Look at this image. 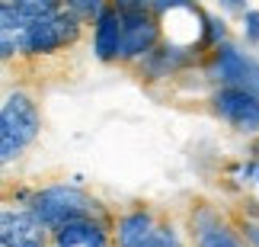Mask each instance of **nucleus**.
<instances>
[{
  "label": "nucleus",
  "mask_w": 259,
  "mask_h": 247,
  "mask_svg": "<svg viewBox=\"0 0 259 247\" xmlns=\"http://www.w3.org/2000/svg\"><path fill=\"white\" fill-rule=\"evenodd\" d=\"M0 244L4 247H48V228L29 205H4L0 212Z\"/></svg>",
  "instance_id": "nucleus-7"
},
{
  "label": "nucleus",
  "mask_w": 259,
  "mask_h": 247,
  "mask_svg": "<svg viewBox=\"0 0 259 247\" xmlns=\"http://www.w3.org/2000/svg\"><path fill=\"white\" fill-rule=\"evenodd\" d=\"M163 29H160V16L154 10H132L122 13V55L118 61H141L160 45Z\"/></svg>",
  "instance_id": "nucleus-6"
},
{
  "label": "nucleus",
  "mask_w": 259,
  "mask_h": 247,
  "mask_svg": "<svg viewBox=\"0 0 259 247\" xmlns=\"http://www.w3.org/2000/svg\"><path fill=\"white\" fill-rule=\"evenodd\" d=\"M240 234L250 241V247H259V219L256 215H246V219L240 222Z\"/></svg>",
  "instance_id": "nucleus-17"
},
{
  "label": "nucleus",
  "mask_w": 259,
  "mask_h": 247,
  "mask_svg": "<svg viewBox=\"0 0 259 247\" xmlns=\"http://www.w3.org/2000/svg\"><path fill=\"white\" fill-rule=\"evenodd\" d=\"M179 4H183V0H154L151 10H154L157 16H163V13H170V10H173V7H179Z\"/></svg>",
  "instance_id": "nucleus-19"
},
{
  "label": "nucleus",
  "mask_w": 259,
  "mask_h": 247,
  "mask_svg": "<svg viewBox=\"0 0 259 247\" xmlns=\"http://www.w3.org/2000/svg\"><path fill=\"white\" fill-rule=\"evenodd\" d=\"M211 113L240 135H259V93L240 87H218L211 96Z\"/></svg>",
  "instance_id": "nucleus-5"
},
{
  "label": "nucleus",
  "mask_w": 259,
  "mask_h": 247,
  "mask_svg": "<svg viewBox=\"0 0 259 247\" xmlns=\"http://www.w3.org/2000/svg\"><path fill=\"white\" fill-rule=\"evenodd\" d=\"M243 39L246 42H259V10H246L243 13Z\"/></svg>",
  "instance_id": "nucleus-16"
},
{
  "label": "nucleus",
  "mask_w": 259,
  "mask_h": 247,
  "mask_svg": "<svg viewBox=\"0 0 259 247\" xmlns=\"http://www.w3.org/2000/svg\"><path fill=\"white\" fill-rule=\"evenodd\" d=\"M253 215H256V219H259V209H256V212H253Z\"/></svg>",
  "instance_id": "nucleus-22"
},
{
  "label": "nucleus",
  "mask_w": 259,
  "mask_h": 247,
  "mask_svg": "<svg viewBox=\"0 0 259 247\" xmlns=\"http://www.w3.org/2000/svg\"><path fill=\"white\" fill-rule=\"evenodd\" d=\"M154 0H112V7L118 13H132V10H151Z\"/></svg>",
  "instance_id": "nucleus-18"
},
{
  "label": "nucleus",
  "mask_w": 259,
  "mask_h": 247,
  "mask_svg": "<svg viewBox=\"0 0 259 247\" xmlns=\"http://www.w3.org/2000/svg\"><path fill=\"white\" fill-rule=\"evenodd\" d=\"M231 180L237 190H243L250 199H256L259 205V157H253V161H240L231 167Z\"/></svg>",
  "instance_id": "nucleus-12"
},
{
  "label": "nucleus",
  "mask_w": 259,
  "mask_h": 247,
  "mask_svg": "<svg viewBox=\"0 0 259 247\" xmlns=\"http://www.w3.org/2000/svg\"><path fill=\"white\" fill-rule=\"evenodd\" d=\"M141 247H186V244H183V238H179V231L173 228V225H157L154 234Z\"/></svg>",
  "instance_id": "nucleus-14"
},
{
  "label": "nucleus",
  "mask_w": 259,
  "mask_h": 247,
  "mask_svg": "<svg viewBox=\"0 0 259 247\" xmlns=\"http://www.w3.org/2000/svg\"><path fill=\"white\" fill-rule=\"evenodd\" d=\"M157 225H160V222H157L154 212H147V209L125 212L122 219H118V225H115V244L118 247H141L154 234Z\"/></svg>",
  "instance_id": "nucleus-11"
},
{
  "label": "nucleus",
  "mask_w": 259,
  "mask_h": 247,
  "mask_svg": "<svg viewBox=\"0 0 259 247\" xmlns=\"http://www.w3.org/2000/svg\"><path fill=\"white\" fill-rule=\"evenodd\" d=\"M29 209L38 215V222L48 231H58L80 219H99V202L93 196H87L77 186H64V183H55V186H45V190L32 193L29 196Z\"/></svg>",
  "instance_id": "nucleus-1"
},
{
  "label": "nucleus",
  "mask_w": 259,
  "mask_h": 247,
  "mask_svg": "<svg viewBox=\"0 0 259 247\" xmlns=\"http://www.w3.org/2000/svg\"><path fill=\"white\" fill-rule=\"evenodd\" d=\"M253 157H259V135H256V142H253Z\"/></svg>",
  "instance_id": "nucleus-21"
},
{
  "label": "nucleus",
  "mask_w": 259,
  "mask_h": 247,
  "mask_svg": "<svg viewBox=\"0 0 259 247\" xmlns=\"http://www.w3.org/2000/svg\"><path fill=\"white\" fill-rule=\"evenodd\" d=\"M64 0H19V13H23L29 23H38V19H48L55 13H61Z\"/></svg>",
  "instance_id": "nucleus-13"
},
{
  "label": "nucleus",
  "mask_w": 259,
  "mask_h": 247,
  "mask_svg": "<svg viewBox=\"0 0 259 247\" xmlns=\"http://www.w3.org/2000/svg\"><path fill=\"white\" fill-rule=\"evenodd\" d=\"M64 4H67L71 13H77L80 19H96L109 4H112V0H64Z\"/></svg>",
  "instance_id": "nucleus-15"
},
{
  "label": "nucleus",
  "mask_w": 259,
  "mask_h": 247,
  "mask_svg": "<svg viewBox=\"0 0 259 247\" xmlns=\"http://www.w3.org/2000/svg\"><path fill=\"white\" fill-rule=\"evenodd\" d=\"M195 247H250V241L224 225L214 212H202L195 219Z\"/></svg>",
  "instance_id": "nucleus-10"
},
{
  "label": "nucleus",
  "mask_w": 259,
  "mask_h": 247,
  "mask_svg": "<svg viewBox=\"0 0 259 247\" xmlns=\"http://www.w3.org/2000/svg\"><path fill=\"white\" fill-rule=\"evenodd\" d=\"M38 128H42V119H38L32 96L13 90L4 100V110H0V157H4V164H13L35 142Z\"/></svg>",
  "instance_id": "nucleus-2"
},
{
  "label": "nucleus",
  "mask_w": 259,
  "mask_h": 247,
  "mask_svg": "<svg viewBox=\"0 0 259 247\" xmlns=\"http://www.w3.org/2000/svg\"><path fill=\"white\" fill-rule=\"evenodd\" d=\"M218 4H221L224 10H227V13H246V0H218Z\"/></svg>",
  "instance_id": "nucleus-20"
},
{
  "label": "nucleus",
  "mask_w": 259,
  "mask_h": 247,
  "mask_svg": "<svg viewBox=\"0 0 259 247\" xmlns=\"http://www.w3.org/2000/svg\"><path fill=\"white\" fill-rule=\"evenodd\" d=\"M205 71L218 87H240V90L259 93V61L231 42L211 48V58H208Z\"/></svg>",
  "instance_id": "nucleus-3"
},
{
  "label": "nucleus",
  "mask_w": 259,
  "mask_h": 247,
  "mask_svg": "<svg viewBox=\"0 0 259 247\" xmlns=\"http://www.w3.org/2000/svg\"><path fill=\"white\" fill-rule=\"evenodd\" d=\"M80 29H83V19L71 13V10H61V13L48 16V19H38V23H29V32H26V52L29 55H55L61 48L74 45L80 39Z\"/></svg>",
  "instance_id": "nucleus-4"
},
{
  "label": "nucleus",
  "mask_w": 259,
  "mask_h": 247,
  "mask_svg": "<svg viewBox=\"0 0 259 247\" xmlns=\"http://www.w3.org/2000/svg\"><path fill=\"white\" fill-rule=\"evenodd\" d=\"M55 247H109V234L99 219H80L52 231Z\"/></svg>",
  "instance_id": "nucleus-9"
},
{
  "label": "nucleus",
  "mask_w": 259,
  "mask_h": 247,
  "mask_svg": "<svg viewBox=\"0 0 259 247\" xmlns=\"http://www.w3.org/2000/svg\"><path fill=\"white\" fill-rule=\"evenodd\" d=\"M93 52L99 61H118L122 55V13L112 4L93 19Z\"/></svg>",
  "instance_id": "nucleus-8"
}]
</instances>
